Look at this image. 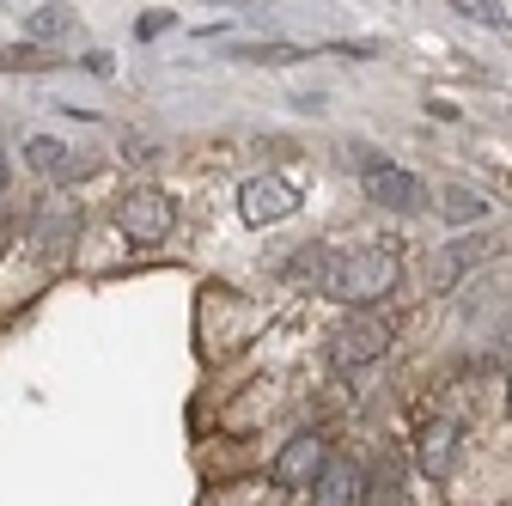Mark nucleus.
<instances>
[{"label":"nucleus","instance_id":"obj_1","mask_svg":"<svg viewBox=\"0 0 512 506\" xmlns=\"http://www.w3.org/2000/svg\"><path fill=\"white\" fill-rule=\"evenodd\" d=\"M397 281H403L397 250L360 244V250H348L342 263H330V281H324V287H330V299H342L348 311H366V305H378V299H391Z\"/></svg>","mask_w":512,"mask_h":506},{"label":"nucleus","instance_id":"obj_2","mask_svg":"<svg viewBox=\"0 0 512 506\" xmlns=\"http://www.w3.org/2000/svg\"><path fill=\"white\" fill-rule=\"evenodd\" d=\"M360 189L391 214H421L433 202V189L415 171H403L397 159H378V153H360Z\"/></svg>","mask_w":512,"mask_h":506},{"label":"nucleus","instance_id":"obj_3","mask_svg":"<svg viewBox=\"0 0 512 506\" xmlns=\"http://www.w3.org/2000/svg\"><path fill=\"white\" fill-rule=\"evenodd\" d=\"M116 226L135 244H165L171 226H177V202L159 183H135V189H122V202H116Z\"/></svg>","mask_w":512,"mask_h":506},{"label":"nucleus","instance_id":"obj_4","mask_svg":"<svg viewBox=\"0 0 512 506\" xmlns=\"http://www.w3.org/2000/svg\"><path fill=\"white\" fill-rule=\"evenodd\" d=\"M384 348H391V324H384L372 305H366V311H354V318L330 336V360H336V372L372 366V360H384Z\"/></svg>","mask_w":512,"mask_h":506},{"label":"nucleus","instance_id":"obj_5","mask_svg":"<svg viewBox=\"0 0 512 506\" xmlns=\"http://www.w3.org/2000/svg\"><path fill=\"white\" fill-rule=\"evenodd\" d=\"M299 208V189L287 183V177H244L238 183V220L244 226H275V220H287Z\"/></svg>","mask_w":512,"mask_h":506},{"label":"nucleus","instance_id":"obj_6","mask_svg":"<svg viewBox=\"0 0 512 506\" xmlns=\"http://www.w3.org/2000/svg\"><path fill=\"white\" fill-rule=\"evenodd\" d=\"M324 464H330V439L324 433H293L281 446V458H275V482L281 488H311L324 476Z\"/></svg>","mask_w":512,"mask_h":506},{"label":"nucleus","instance_id":"obj_7","mask_svg":"<svg viewBox=\"0 0 512 506\" xmlns=\"http://www.w3.org/2000/svg\"><path fill=\"white\" fill-rule=\"evenodd\" d=\"M360 500V470L348 458H330L324 476L311 482V506H354Z\"/></svg>","mask_w":512,"mask_h":506},{"label":"nucleus","instance_id":"obj_8","mask_svg":"<svg viewBox=\"0 0 512 506\" xmlns=\"http://www.w3.org/2000/svg\"><path fill=\"white\" fill-rule=\"evenodd\" d=\"M421 470L439 476V482L458 470V427H452V421H433V427L421 433Z\"/></svg>","mask_w":512,"mask_h":506},{"label":"nucleus","instance_id":"obj_9","mask_svg":"<svg viewBox=\"0 0 512 506\" xmlns=\"http://www.w3.org/2000/svg\"><path fill=\"white\" fill-rule=\"evenodd\" d=\"M476 257H482V244H476V238H470V244H452V250H439V263L427 269V287H433V293H452V281H458Z\"/></svg>","mask_w":512,"mask_h":506},{"label":"nucleus","instance_id":"obj_10","mask_svg":"<svg viewBox=\"0 0 512 506\" xmlns=\"http://www.w3.org/2000/svg\"><path fill=\"white\" fill-rule=\"evenodd\" d=\"M226 55L232 61H256V68H293V61H305L311 49H299V43H238Z\"/></svg>","mask_w":512,"mask_h":506},{"label":"nucleus","instance_id":"obj_11","mask_svg":"<svg viewBox=\"0 0 512 506\" xmlns=\"http://www.w3.org/2000/svg\"><path fill=\"white\" fill-rule=\"evenodd\" d=\"M25 159H31L43 177H55V183L68 177V165H74V159H68V147H61L55 135H31V141H25Z\"/></svg>","mask_w":512,"mask_h":506},{"label":"nucleus","instance_id":"obj_12","mask_svg":"<svg viewBox=\"0 0 512 506\" xmlns=\"http://www.w3.org/2000/svg\"><path fill=\"white\" fill-rule=\"evenodd\" d=\"M74 31H80V13H74V7H55V0H43V7L31 13V37H43V43H49V37H74Z\"/></svg>","mask_w":512,"mask_h":506},{"label":"nucleus","instance_id":"obj_13","mask_svg":"<svg viewBox=\"0 0 512 506\" xmlns=\"http://www.w3.org/2000/svg\"><path fill=\"white\" fill-rule=\"evenodd\" d=\"M439 208H445V220H452V226H464V220H482V214H488V202H482V196H470V189H445V202H439Z\"/></svg>","mask_w":512,"mask_h":506},{"label":"nucleus","instance_id":"obj_14","mask_svg":"<svg viewBox=\"0 0 512 506\" xmlns=\"http://www.w3.org/2000/svg\"><path fill=\"white\" fill-rule=\"evenodd\" d=\"M452 7H458L464 19H476V25H488V31H506V25H512V13L500 7V0H452Z\"/></svg>","mask_w":512,"mask_h":506},{"label":"nucleus","instance_id":"obj_15","mask_svg":"<svg viewBox=\"0 0 512 506\" xmlns=\"http://www.w3.org/2000/svg\"><path fill=\"white\" fill-rule=\"evenodd\" d=\"M159 31H171V13H147V19L135 25V37H159Z\"/></svg>","mask_w":512,"mask_h":506},{"label":"nucleus","instance_id":"obj_16","mask_svg":"<svg viewBox=\"0 0 512 506\" xmlns=\"http://www.w3.org/2000/svg\"><path fill=\"white\" fill-rule=\"evenodd\" d=\"M336 55H354V61H366V55H378V43H330Z\"/></svg>","mask_w":512,"mask_h":506},{"label":"nucleus","instance_id":"obj_17","mask_svg":"<svg viewBox=\"0 0 512 506\" xmlns=\"http://www.w3.org/2000/svg\"><path fill=\"white\" fill-rule=\"evenodd\" d=\"M0 196H7V153H0Z\"/></svg>","mask_w":512,"mask_h":506},{"label":"nucleus","instance_id":"obj_18","mask_svg":"<svg viewBox=\"0 0 512 506\" xmlns=\"http://www.w3.org/2000/svg\"><path fill=\"white\" fill-rule=\"evenodd\" d=\"M500 348H506V354H512V324H506V336H500Z\"/></svg>","mask_w":512,"mask_h":506},{"label":"nucleus","instance_id":"obj_19","mask_svg":"<svg viewBox=\"0 0 512 506\" xmlns=\"http://www.w3.org/2000/svg\"><path fill=\"white\" fill-rule=\"evenodd\" d=\"M506 409H512V391H506Z\"/></svg>","mask_w":512,"mask_h":506}]
</instances>
